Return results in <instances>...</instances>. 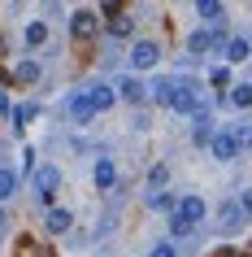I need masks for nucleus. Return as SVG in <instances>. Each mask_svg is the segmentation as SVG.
Masks as SVG:
<instances>
[{"mask_svg":"<svg viewBox=\"0 0 252 257\" xmlns=\"http://www.w3.org/2000/svg\"><path fill=\"white\" fill-rule=\"evenodd\" d=\"M96 31H100V18L92 9H79V14L70 18V35L74 40H96Z\"/></svg>","mask_w":252,"mask_h":257,"instance_id":"1","label":"nucleus"},{"mask_svg":"<svg viewBox=\"0 0 252 257\" xmlns=\"http://www.w3.org/2000/svg\"><path fill=\"white\" fill-rule=\"evenodd\" d=\"M170 109H174V113H196V109H200V92H196V83H178V87H174Z\"/></svg>","mask_w":252,"mask_h":257,"instance_id":"2","label":"nucleus"},{"mask_svg":"<svg viewBox=\"0 0 252 257\" xmlns=\"http://www.w3.org/2000/svg\"><path fill=\"white\" fill-rule=\"evenodd\" d=\"M248 222V209H243V201H226L222 209H217V227L222 231H239Z\"/></svg>","mask_w":252,"mask_h":257,"instance_id":"3","label":"nucleus"},{"mask_svg":"<svg viewBox=\"0 0 252 257\" xmlns=\"http://www.w3.org/2000/svg\"><path fill=\"white\" fill-rule=\"evenodd\" d=\"M100 109L92 105V92H79V96H70V118L74 122H92Z\"/></svg>","mask_w":252,"mask_h":257,"instance_id":"4","label":"nucleus"},{"mask_svg":"<svg viewBox=\"0 0 252 257\" xmlns=\"http://www.w3.org/2000/svg\"><path fill=\"white\" fill-rule=\"evenodd\" d=\"M35 188H40V196H53L61 188V170L57 166H35Z\"/></svg>","mask_w":252,"mask_h":257,"instance_id":"5","label":"nucleus"},{"mask_svg":"<svg viewBox=\"0 0 252 257\" xmlns=\"http://www.w3.org/2000/svg\"><path fill=\"white\" fill-rule=\"evenodd\" d=\"M157 61H161V48H157V44H135V48H131V66L135 70H152Z\"/></svg>","mask_w":252,"mask_h":257,"instance_id":"6","label":"nucleus"},{"mask_svg":"<svg viewBox=\"0 0 252 257\" xmlns=\"http://www.w3.org/2000/svg\"><path fill=\"white\" fill-rule=\"evenodd\" d=\"M209 153L217 157V162H230V157H239V140H235V131H230V136H213V140H209Z\"/></svg>","mask_w":252,"mask_h":257,"instance_id":"7","label":"nucleus"},{"mask_svg":"<svg viewBox=\"0 0 252 257\" xmlns=\"http://www.w3.org/2000/svg\"><path fill=\"white\" fill-rule=\"evenodd\" d=\"M118 96L131 100V105H139V100H144V83L139 79H118Z\"/></svg>","mask_w":252,"mask_h":257,"instance_id":"8","label":"nucleus"},{"mask_svg":"<svg viewBox=\"0 0 252 257\" xmlns=\"http://www.w3.org/2000/svg\"><path fill=\"white\" fill-rule=\"evenodd\" d=\"M113 183H118V170H113L109 157H100L96 162V188H113Z\"/></svg>","mask_w":252,"mask_h":257,"instance_id":"9","label":"nucleus"},{"mask_svg":"<svg viewBox=\"0 0 252 257\" xmlns=\"http://www.w3.org/2000/svg\"><path fill=\"white\" fill-rule=\"evenodd\" d=\"M178 214H187L191 222H200V218H204V201H200V196H183V201H178Z\"/></svg>","mask_w":252,"mask_h":257,"instance_id":"10","label":"nucleus"},{"mask_svg":"<svg viewBox=\"0 0 252 257\" xmlns=\"http://www.w3.org/2000/svg\"><path fill=\"white\" fill-rule=\"evenodd\" d=\"M70 222H74V218H70V209H53V214H48V231H53V235H66Z\"/></svg>","mask_w":252,"mask_h":257,"instance_id":"11","label":"nucleus"},{"mask_svg":"<svg viewBox=\"0 0 252 257\" xmlns=\"http://www.w3.org/2000/svg\"><path fill=\"white\" fill-rule=\"evenodd\" d=\"M191 231H196V222H191L187 214H170V235H178V240H187Z\"/></svg>","mask_w":252,"mask_h":257,"instance_id":"12","label":"nucleus"},{"mask_svg":"<svg viewBox=\"0 0 252 257\" xmlns=\"http://www.w3.org/2000/svg\"><path fill=\"white\" fill-rule=\"evenodd\" d=\"M174 87H178L174 79H161L157 87H152V96H157V105H165V109H170V100H174Z\"/></svg>","mask_w":252,"mask_h":257,"instance_id":"13","label":"nucleus"},{"mask_svg":"<svg viewBox=\"0 0 252 257\" xmlns=\"http://www.w3.org/2000/svg\"><path fill=\"white\" fill-rule=\"evenodd\" d=\"M27 44H31V48L48 44V27H44V22H27Z\"/></svg>","mask_w":252,"mask_h":257,"instance_id":"14","label":"nucleus"},{"mask_svg":"<svg viewBox=\"0 0 252 257\" xmlns=\"http://www.w3.org/2000/svg\"><path fill=\"white\" fill-rule=\"evenodd\" d=\"M14 79L18 83H40V66H35V61H22V66L14 70Z\"/></svg>","mask_w":252,"mask_h":257,"instance_id":"15","label":"nucleus"},{"mask_svg":"<svg viewBox=\"0 0 252 257\" xmlns=\"http://www.w3.org/2000/svg\"><path fill=\"white\" fill-rule=\"evenodd\" d=\"M113 100H118V92H113V87H92V105H96V109H109Z\"/></svg>","mask_w":252,"mask_h":257,"instance_id":"16","label":"nucleus"},{"mask_svg":"<svg viewBox=\"0 0 252 257\" xmlns=\"http://www.w3.org/2000/svg\"><path fill=\"white\" fill-rule=\"evenodd\" d=\"M14 192H18V175L14 170H0V201H9Z\"/></svg>","mask_w":252,"mask_h":257,"instance_id":"17","label":"nucleus"},{"mask_svg":"<svg viewBox=\"0 0 252 257\" xmlns=\"http://www.w3.org/2000/svg\"><path fill=\"white\" fill-rule=\"evenodd\" d=\"M248 53H252V44H248V40H230V44H226V57H230V61H243Z\"/></svg>","mask_w":252,"mask_h":257,"instance_id":"18","label":"nucleus"},{"mask_svg":"<svg viewBox=\"0 0 252 257\" xmlns=\"http://www.w3.org/2000/svg\"><path fill=\"white\" fill-rule=\"evenodd\" d=\"M230 105H235V109H248V105H252V87H248V83L230 92Z\"/></svg>","mask_w":252,"mask_h":257,"instance_id":"19","label":"nucleus"},{"mask_svg":"<svg viewBox=\"0 0 252 257\" xmlns=\"http://www.w3.org/2000/svg\"><path fill=\"white\" fill-rule=\"evenodd\" d=\"M196 9L209 18V22H217V18H222V5H217V0H196Z\"/></svg>","mask_w":252,"mask_h":257,"instance_id":"20","label":"nucleus"},{"mask_svg":"<svg viewBox=\"0 0 252 257\" xmlns=\"http://www.w3.org/2000/svg\"><path fill=\"white\" fill-rule=\"evenodd\" d=\"M109 35H131V18H113V22H109Z\"/></svg>","mask_w":252,"mask_h":257,"instance_id":"21","label":"nucleus"},{"mask_svg":"<svg viewBox=\"0 0 252 257\" xmlns=\"http://www.w3.org/2000/svg\"><path fill=\"white\" fill-rule=\"evenodd\" d=\"M148 205H152V209H174L170 192H152V201H148Z\"/></svg>","mask_w":252,"mask_h":257,"instance_id":"22","label":"nucleus"},{"mask_svg":"<svg viewBox=\"0 0 252 257\" xmlns=\"http://www.w3.org/2000/svg\"><path fill=\"white\" fill-rule=\"evenodd\" d=\"M31 118H35V105H18V109H14V122H18V126L31 122Z\"/></svg>","mask_w":252,"mask_h":257,"instance_id":"23","label":"nucleus"},{"mask_svg":"<svg viewBox=\"0 0 252 257\" xmlns=\"http://www.w3.org/2000/svg\"><path fill=\"white\" fill-rule=\"evenodd\" d=\"M165 179H170V170H165V166H152V175H148V183H152V188H161Z\"/></svg>","mask_w":252,"mask_h":257,"instance_id":"24","label":"nucleus"},{"mask_svg":"<svg viewBox=\"0 0 252 257\" xmlns=\"http://www.w3.org/2000/svg\"><path fill=\"white\" fill-rule=\"evenodd\" d=\"M235 140H239V149H252V126H235Z\"/></svg>","mask_w":252,"mask_h":257,"instance_id":"25","label":"nucleus"},{"mask_svg":"<svg viewBox=\"0 0 252 257\" xmlns=\"http://www.w3.org/2000/svg\"><path fill=\"white\" fill-rule=\"evenodd\" d=\"M204 44H209V35H204V31H196V35H191V53H204Z\"/></svg>","mask_w":252,"mask_h":257,"instance_id":"26","label":"nucleus"},{"mask_svg":"<svg viewBox=\"0 0 252 257\" xmlns=\"http://www.w3.org/2000/svg\"><path fill=\"white\" fill-rule=\"evenodd\" d=\"M209 79H213V87H226V83H230V74H226V70H213Z\"/></svg>","mask_w":252,"mask_h":257,"instance_id":"27","label":"nucleus"},{"mask_svg":"<svg viewBox=\"0 0 252 257\" xmlns=\"http://www.w3.org/2000/svg\"><path fill=\"white\" fill-rule=\"evenodd\" d=\"M152 257H174V248H170V244H157V248H152Z\"/></svg>","mask_w":252,"mask_h":257,"instance_id":"28","label":"nucleus"},{"mask_svg":"<svg viewBox=\"0 0 252 257\" xmlns=\"http://www.w3.org/2000/svg\"><path fill=\"white\" fill-rule=\"evenodd\" d=\"M5 113H14V105H9V96L0 92V118H5Z\"/></svg>","mask_w":252,"mask_h":257,"instance_id":"29","label":"nucleus"},{"mask_svg":"<svg viewBox=\"0 0 252 257\" xmlns=\"http://www.w3.org/2000/svg\"><path fill=\"white\" fill-rule=\"evenodd\" d=\"M239 201H243V209H248V218H252V188L243 192V196H239Z\"/></svg>","mask_w":252,"mask_h":257,"instance_id":"30","label":"nucleus"},{"mask_svg":"<svg viewBox=\"0 0 252 257\" xmlns=\"http://www.w3.org/2000/svg\"><path fill=\"white\" fill-rule=\"evenodd\" d=\"M213 257H243V253H235V248H217Z\"/></svg>","mask_w":252,"mask_h":257,"instance_id":"31","label":"nucleus"},{"mask_svg":"<svg viewBox=\"0 0 252 257\" xmlns=\"http://www.w3.org/2000/svg\"><path fill=\"white\" fill-rule=\"evenodd\" d=\"M5 222H9V218H5V209H0V231H5Z\"/></svg>","mask_w":252,"mask_h":257,"instance_id":"32","label":"nucleus"}]
</instances>
